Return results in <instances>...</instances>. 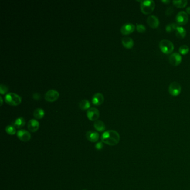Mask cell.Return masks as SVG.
I'll return each instance as SVG.
<instances>
[{"mask_svg": "<svg viewBox=\"0 0 190 190\" xmlns=\"http://www.w3.org/2000/svg\"><path fill=\"white\" fill-rule=\"evenodd\" d=\"M172 3L173 5L177 8H182L186 6L188 1L187 0H178V1L174 0L172 1Z\"/></svg>", "mask_w": 190, "mask_h": 190, "instance_id": "21", "label": "cell"}, {"mask_svg": "<svg viewBox=\"0 0 190 190\" xmlns=\"http://www.w3.org/2000/svg\"><path fill=\"white\" fill-rule=\"evenodd\" d=\"M186 12L187 14L190 15V7H187L186 8Z\"/></svg>", "mask_w": 190, "mask_h": 190, "instance_id": "32", "label": "cell"}, {"mask_svg": "<svg viewBox=\"0 0 190 190\" xmlns=\"http://www.w3.org/2000/svg\"><path fill=\"white\" fill-rule=\"evenodd\" d=\"M122 43L123 46L128 49H132L134 46V41L131 37H123L122 39Z\"/></svg>", "mask_w": 190, "mask_h": 190, "instance_id": "16", "label": "cell"}, {"mask_svg": "<svg viewBox=\"0 0 190 190\" xmlns=\"http://www.w3.org/2000/svg\"><path fill=\"white\" fill-rule=\"evenodd\" d=\"M5 102L12 106H17L20 104L22 102V99L19 95L14 93H7L5 97Z\"/></svg>", "mask_w": 190, "mask_h": 190, "instance_id": "3", "label": "cell"}, {"mask_svg": "<svg viewBox=\"0 0 190 190\" xmlns=\"http://www.w3.org/2000/svg\"><path fill=\"white\" fill-rule=\"evenodd\" d=\"M44 110L41 108L36 109L34 112V117L37 119H41L44 117Z\"/></svg>", "mask_w": 190, "mask_h": 190, "instance_id": "22", "label": "cell"}, {"mask_svg": "<svg viewBox=\"0 0 190 190\" xmlns=\"http://www.w3.org/2000/svg\"><path fill=\"white\" fill-rule=\"evenodd\" d=\"M94 127L95 129L100 132H104L105 129V126L104 123L102 120H97L94 123Z\"/></svg>", "mask_w": 190, "mask_h": 190, "instance_id": "18", "label": "cell"}, {"mask_svg": "<svg viewBox=\"0 0 190 190\" xmlns=\"http://www.w3.org/2000/svg\"><path fill=\"white\" fill-rule=\"evenodd\" d=\"M159 46L161 51L165 54H170L174 50L173 43L167 39H164L160 41Z\"/></svg>", "mask_w": 190, "mask_h": 190, "instance_id": "4", "label": "cell"}, {"mask_svg": "<svg viewBox=\"0 0 190 190\" xmlns=\"http://www.w3.org/2000/svg\"><path fill=\"white\" fill-rule=\"evenodd\" d=\"M32 98L34 100H40L41 99V95L39 93H34V94H32Z\"/></svg>", "mask_w": 190, "mask_h": 190, "instance_id": "29", "label": "cell"}, {"mask_svg": "<svg viewBox=\"0 0 190 190\" xmlns=\"http://www.w3.org/2000/svg\"><path fill=\"white\" fill-rule=\"evenodd\" d=\"M0 100H1V105H2L3 104V99L2 97H0Z\"/></svg>", "mask_w": 190, "mask_h": 190, "instance_id": "33", "label": "cell"}, {"mask_svg": "<svg viewBox=\"0 0 190 190\" xmlns=\"http://www.w3.org/2000/svg\"><path fill=\"white\" fill-rule=\"evenodd\" d=\"M190 51V48L186 45H183L179 48V52L182 55H186Z\"/></svg>", "mask_w": 190, "mask_h": 190, "instance_id": "25", "label": "cell"}, {"mask_svg": "<svg viewBox=\"0 0 190 190\" xmlns=\"http://www.w3.org/2000/svg\"><path fill=\"white\" fill-rule=\"evenodd\" d=\"M104 145L102 142H99L95 144V148L97 150H101L103 148Z\"/></svg>", "mask_w": 190, "mask_h": 190, "instance_id": "28", "label": "cell"}, {"mask_svg": "<svg viewBox=\"0 0 190 190\" xmlns=\"http://www.w3.org/2000/svg\"><path fill=\"white\" fill-rule=\"evenodd\" d=\"M137 31L139 33H144L146 31V28L142 24H138L136 26Z\"/></svg>", "mask_w": 190, "mask_h": 190, "instance_id": "26", "label": "cell"}, {"mask_svg": "<svg viewBox=\"0 0 190 190\" xmlns=\"http://www.w3.org/2000/svg\"><path fill=\"white\" fill-rule=\"evenodd\" d=\"M120 139L119 133L114 130L107 131L101 136L102 142L109 146H116L119 143Z\"/></svg>", "mask_w": 190, "mask_h": 190, "instance_id": "1", "label": "cell"}, {"mask_svg": "<svg viewBox=\"0 0 190 190\" xmlns=\"http://www.w3.org/2000/svg\"><path fill=\"white\" fill-rule=\"evenodd\" d=\"M39 127H40L39 122L36 119H31L27 123L28 129L31 132H37L39 128Z\"/></svg>", "mask_w": 190, "mask_h": 190, "instance_id": "13", "label": "cell"}, {"mask_svg": "<svg viewBox=\"0 0 190 190\" xmlns=\"http://www.w3.org/2000/svg\"><path fill=\"white\" fill-rule=\"evenodd\" d=\"M6 132L8 134L12 136L16 133V129L13 125H8L6 127Z\"/></svg>", "mask_w": 190, "mask_h": 190, "instance_id": "24", "label": "cell"}, {"mask_svg": "<svg viewBox=\"0 0 190 190\" xmlns=\"http://www.w3.org/2000/svg\"><path fill=\"white\" fill-rule=\"evenodd\" d=\"M147 24L150 27L153 29H156L160 25V20L158 17L154 15H151L147 18Z\"/></svg>", "mask_w": 190, "mask_h": 190, "instance_id": "12", "label": "cell"}, {"mask_svg": "<svg viewBox=\"0 0 190 190\" xmlns=\"http://www.w3.org/2000/svg\"><path fill=\"white\" fill-rule=\"evenodd\" d=\"M104 100V95L100 93H95L92 98V103L93 104L95 105H101L103 103Z\"/></svg>", "mask_w": 190, "mask_h": 190, "instance_id": "14", "label": "cell"}, {"mask_svg": "<svg viewBox=\"0 0 190 190\" xmlns=\"http://www.w3.org/2000/svg\"><path fill=\"white\" fill-rule=\"evenodd\" d=\"M59 97V93L58 91L50 89L46 93L45 95V99L49 102H54L58 100Z\"/></svg>", "mask_w": 190, "mask_h": 190, "instance_id": "7", "label": "cell"}, {"mask_svg": "<svg viewBox=\"0 0 190 190\" xmlns=\"http://www.w3.org/2000/svg\"><path fill=\"white\" fill-rule=\"evenodd\" d=\"M26 124L25 120L23 117H19L15 120L13 123V126L17 129H21L25 126Z\"/></svg>", "mask_w": 190, "mask_h": 190, "instance_id": "19", "label": "cell"}, {"mask_svg": "<svg viewBox=\"0 0 190 190\" xmlns=\"http://www.w3.org/2000/svg\"><path fill=\"white\" fill-rule=\"evenodd\" d=\"M161 2L163 3V4H165V5H168L170 4L171 1L170 0H162Z\"/></svg>", "mask_w": 190, "mask_h": 190, "instance_id": "31", "label": "cell"}, {"mask_svg": "<svg viewBox=\"0 0 190 190\" xmlns=\"http://www.w3.org/2000/svg\"><path fill=\"white\" fill-rule=\"evenodd\" d=\"M17 137L22 142H28L30 140L31 136L30 133L26 130L20 129L17 132Z\"/></svg>", "mask_w": 190, "mask_h": 190, "instance_id": "10", "label": "cell"}, {"mask_svg": "<svg viewBox=\"0 0 190 190\" xmlns=\"http://www.w3.org/2000/svg\"><path fill=\"white\" fill-rule=\"evenodd\" d=\"M176 24L178 25H185L188 21V16L185 11H180L176 16Z\"/></svg>", "mask_w": 190, "mask_h": 190, "instance_id": "6", "label": "cell"}, {"mask_svg": "<svg viewBox=\"0 0 190 190\" xmlns=\"http://www.w3.org/2000/svg\"><path fill=\"white\" fill-rule=\"evenodd\" d=\"M155 2L152 0L141 1V11L144 15L151 14L155 8Z\"/></svg>", "mask_w": 190, "mask_h": 190, "instance_id": "2", "label": "cell"}, {"mask_svg": "<svg viewBox=\"0 0 190 190\" xmlns=\"http://www.w3.org/2000/svg\"><path fill=\"white\" fill-rule=\"evenodd\" d=\"M169 62L170 64L173 66H177L182 62V56L178 53H174L171 55L169 57Z\"/></svg>", "mask_w": 190, "mask_h": 190, "instance_id": "8", "label": "cell"}, {"mask_svg": "<svg viewBox=\"0 0 190 190\" xmlns=\"http://www.w3.org/2000/svg\"><path fill=\"white\" fill-rule=\"evenodd\" d=\"M173 8L172 7H169L167 9L166 11V15L167 16H170L171 15L173 14Z\"/></svg>", "mask_w": 190, "mask_h": 190, "instance_id": "30", "label": "cell"}, {"mask_svg": "<svg viewBox=\"0 0 190 190\" xmlns=\"http://www.w3.org/2000/svg\"><path fill=\"white\" fill-rule=\"evenodd\" d=\"M8 90V88L6 85L1 84L0 85V93L1 95H4L7 93Z\"/></svg>", "mask_w": 190, "mask_h": 190, "instance_id": "27", "label": "cell"}, {"mask_svg": "<svg viewBox=\"0 0 190 190\" xmlns=\"http://www.w3.org/2000/svg\"><path fill=\"white\" fill-rule=\"evenodd\" d=\"M79 108L82 109V110H88L90 108V103L87 99H83L82 101L79 102Z\"/></svg>", "mask_w": 190, "mask_h": 190, "instance_id": "20", "label": "cell"}, {"mask_svg": "<svg viewBox=\"0 0 190 190\" xmlns=\"http://www.w3.org/2000/svg\"><path fill=\"white\" fill-rule=\"evenodd\" d=\"M86 137L89 141L91 142H96L99 138V134L97 132L89 131L86 133Z\"/></svg>", "mask_w": 190, "mask_h": 190, "instance_id": "15", "label": "cell"}, {"mask_svg": "<svg viewBox=\"0 0 190 190\" xmlns=\"http://www.w3.org/2000/svg\"><path fill=\"white\" fill-rule=\"evenodd\" d=\"M179 26V25L176 23L170 24L167 25L166 27V31L167 32H171L172 31H175L176 30L177 28Z\"/></svg>", "mask_w": 190, "mask_h": 190, "instance_id": "23", "label": "cell"}, {"mask_svg": "<svg viewBox=\"0 0 190 190\" xmlns=\"http://www.w3.org/2000/svg\"><path fill=\"white\" fill-rule=\"evenodd\" d=\"M181 86L178 83L173 82L170 84L168 88V91L171 95L176 97L180 95L181 92Z\"/></svg>", "mask_w": 190, "mask_h": 190, "instance_id": "5", "label": "cell"}, {"mask_svg": "<svg viewBox=\"0 0 190 190\" xmlns=\"http://www.w3.org/2000/svg\"></svg>", "mask_w": 190, "mask_h": 190, "instance_id": "34", "label": "cell"}, {"mask_svg": "<svg viewBox=\"0 0 190 190\" xmlns=\"http://www.w3.org/2000/svg\"><path fill=\"white\" fill-rule=\"evenodd\" d=\"M99 111L98 109L95 108H90L87 112V116L90 120L96 121L99 117Z\"/></svg>", "mask_w": 190, "mask_h": 190, "instance_id": "9", "label": "cell"}, {"mask_svg": "<svg viewBox=\"0 0 190 190\" xmlns=\"http://www.w3.org/2000/svg\"><path fill=\"white\" fill-rule=\"evenodd\" d=\"M175 34L177 37L182 39L186 36V30L185 28L179 26L177 28L176 30L175 31Z\"/></svg>", "mask_w": 190, "mask_h": 190, "instance_id": "17", "label": "cell"}, {"mask_svg": "<svg viewBox=\"0 0 190 190\" xmlns=\"http://www.w3.org/2000/svg\"><path fill=\"white\" fill-rule=\"evenodd\" d=\"M136 27L135 25H134L133 24L127 23L122 26L120 29V32L123 35H127L133 33L135 30Z\"/></svg>", "mask_w": 190, "mask_h": 190, "instance_id": "11", "label": "cell"}]
</instances>
